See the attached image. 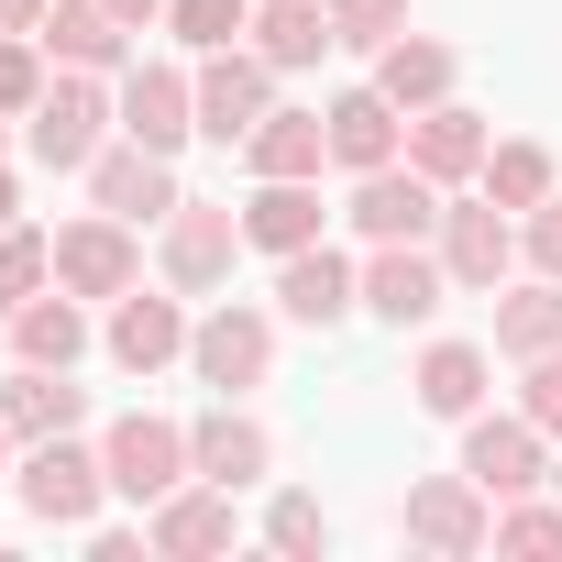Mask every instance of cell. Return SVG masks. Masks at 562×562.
<instances>
[{
  "label": "cell",
  "instance_id": "83f0119b",
  "mask_svg": "<svg viewBox=\"0 0 562 562\" xmlns=\"http://www.w3.org/2000/svg\"><path fill=\"white\" fill-rule=\"evenodd\" d=\"M496 353L507 364L562 353V276H507V288H496Z\"/></svg>",
  "mask_w": 562,
  "mask_h": 562
},
{
  "label": "cell",
  "instance_id": "ba28073f",
  "mask_svg": "<svg viewBox=\"0 0 562 562\" xmlns=\"http://www.w3.org/2000/svg\"><path fill=\"white\" fill-rule=\"evenodd\" d=\"M441 199H452V188L397 155V166H364V177H353L342 221H353V243H430V232H441Z\"/></svg>",
  "mask_w": 562,
  "mask_h": 562
},
{
  "label": "cell",
  "instance_id": "6da1fadb",
  "mask_svg": "<svg viewBox=\"0 0 562 562\" xmlns=\"http://www.w3.org/2000/svg\"><path fill=\"white\" fill-rule=\"evenodd\" d=\"M122 133V100L100 89V67H56L45 78V100L23 111V155L45 166V177H89V155Z\"/></svg>",
  "mask_w": 562,
  "mask_h": 562
},
{
  "label": "cell",
  "instance_id": "ac0fdd59",
  "mask_svg": "<svg viewBox=\"0 0 562 562\" xmlns=\"http://www.w3.org/2000/svg\"><path fill=\"white\" fill-rule=\"evenodd\" d=\"M485 144H496V122H485V111H463V100L408 111V166H419V177H441V188H474V177H485Z\"/></svg>",
  "mask_w": 562,
  "mask_h": 562
},
{
  "label": "cell",
  "instance_id": "f1b7e54d",
  "mask_svg": "<svg viewBox=\"0 0 562 562\" xmlns=\"http://www.w3.org/2000/svg\"><path fill=\"white\" fill-rule=\"evenodd\" d=\"M452 78H463V56H452L441 34H397V45H375V89H386L397 111H430V100H452Z\"/></svg>",
  "mask_w": 562,
  "mask_h": 562
},
{
  "label": "cell",
  "instance_id": "603a6c76",
  "mask_svg": "<svg viewBox=\"0 0 562 562\" xmlns=\"http://www.w3.org/2000/svg\"><path fill=\"white\" fill-rule=\"evenodd\" d=\"M243 166H254V177H321V166H331V111L276 100V111L243 133Z\"/></svg>",
  "mask_w": 562,
  "mask_h": 562
},
{
  "label": "cell",
  "instance_id": "ab89813d",
  "mask_svg": "<svg viewBox=\"0 0 562 562\" xmlns=\"http://www.w3.org/2000/svg\"><path fill=\"white\" fill-rule=\"evenodd\" d=\"M0 34H45V0H0Z\"/></svg>",
  "mask_w": 562,
  "mask_h": 562
},
{
  "label": "cell",
  "instance_id": "277c9868",
  "mask_svg": "<svg viewBox=\"0 0 562 562\" xmlns=\"http://www.w3.org/2000/svg\"><path fill=\"white\" fill-rule=\"evenodd\" d=\"M265 364H276V310H254V299H210L199 331H188V375H199L210 397H254Z\"/></svg>",
  "mask_w": 562,
  "mask_h": 562
},
{
  "label": "cell",
  "instance_id": "e575fe53",
  "mask_svg": "<svg viewBox=\"0 0 562 562\" xmlns=\"http://www.w3.org/2000/svg\"><path fill=\"white\" fill-rule=\"evenodd\" d=\"M45 78H56V56H45V34H0V111H34L45 100Z\"/></svg>",
  "mask_w": 562,
  "mask_h": 562
},
{
  "label": "cell",
  "instance_id": "5b68a950",
  "mask_svg": "<svg viewBox=\"0 0 562 562\" xmlns=\"http://www.w3.org/2000/svg\"><path fill=\"white\" fill-rule=\"evenodd\" d=\"M397 529H408V551H430V562H474V551H496V496L452 463V474H419V485H408Z\"/></svg>",
  "mask_w": 562,
  "mask_h": 562
},
{
  "label": "cell",
  "instance_id": "5bb4252c",
  "mask_svg": "<svg viewBox=\"0 0 562 562\" xmlns=\"http://www.w3.org/2000/svg\"><path fill=\"white\" fill-rule=\"evenodd\" d=\"M188 299L177 288H122L111 299V321H100V342H111V364L122 375H166V364H188Z\"/></svg>",
  "mask_w": 562,
  "mask_h": 562
},
{
  "label": "cell",
  "instance_id": "3957f363",
  "mask_svg": "<svg viewBox=\"0 0 562 562\" xmlns=\"http://www.w3.org/2000/svg\"><path fill=\"white\" fill-rule=\"evenodd\" d=\"M12 485H23V507H34L45 529H89V518L111 507V463H100V441H89V430H56V441H23Z\"/></svg>",
  "mask_w": 562,
  "mask_h": 562
},
{
  "label": "cell",
  "instance_id": "e0dca14e",
  "mask_svg": "<svg viewBox=\"0 0 562 562\" xmlns=\"http://www.w3.org/2000/svg\"><path fill=\"white\" fill-rule=\"evenodd\" d=\"M188 452H199V474H210V485H232V496L276 474V441H265V419H254L243 397H210V408L188 419Z\"/></svg>",
  "mask_w": 562,
  "mask_h": 562
},
{
  "label": "cell",
  "instance_id": "836d02e7",
  "mask_svg": "<svg viewBox=\"0 0 562 562\" xmlns=\"http://www.w3.org/2000/svg\"><path fill=\"white\" fill-rule=\"evenodd\" d=\"M166 34H177L188 56H221V45L254 34V0H166Z\"/></svg>",
  "mask_w": 562,
  "mask_h": 562
},
{
  "label": "cell",
  "instance_id": "9c48e42d",
  "mask_svg": "<svg viewBox=\"0 0 562 562\" xmlns=\"http://www.w3.org/2000/svg\"><path fill=\"white\" fill-rule=\"evenodd\" d=\"M441 299H452L441 243H364V310H375L386 331H430Z\"/></svg>",
  "mask_w": 562,
  "mask_h": 562
},
{
  "label": "cell",
  "instance_id": "d6a6232c",
  "mask_svg": "<svg viewBox=\"0 0 562 562\" xmlns=\"http://www.w3.org/2000/svg\"><path fill=\"white\" fill-rule=\"evenodd\" d=\"M265 551L321 562V551H331V507H321V496H299V485H276V496H265Z\"/></svg>",
  "mask_w": 562,
  "mask_h": 562
},
{
  "label": "cell",
  "instance_id": "7c38bea8",
  "mask_svg": "<svg viewBox=\"0 0 562 562\" xmlns=\"http://www.w3.org/2000/svg\"><path fill=\"white\" fill-rule=\"evenodd\" d=\"M56 288H67V299H122V288H144V243H133V221H111V210L56 221Z\"/></svg>",
  "mask_w": 562,
  "mask_h": 562
},
{
  "label": "cell",
  "instance_id": "d6986e66",
  "mask_svg": "<svg viewBox=\"0 0 562 562\" xmlns=\"http://www.w3.org/2000/svg\"><path fill=\"white\" fill-rule=\"evenodd\" d=\"M144 540H155L166 562H210V551H232V485L188 474L177 496H155V507H144Z\"/></svg>",
  "mask_w": 562,
  "mask_h": 562
},
{
  "label": "cell",
  "instance_id": "30bf717a",
  "mask_svg": "<svg viewBox=\"0 0 562 562\" xmlns=\"http://www.w3.org/2000/svg\"><path fill=\"white\" fill-rule=\"evenodd\" d=\"M364 310V265L321 232V243H299V254H276V321H299V331H331V321H353Z\"/></svg>",
  "mask_w": 562,
  "mask_h": 562
},
{
  "label": "cell",
  "instance_id": "f546056e",
  "mask_svg": "<svg viewBox=\"0 0 562 562\" xmlns=\"http://www.w3.org/2000/svg\"><path fill=\"white\" fill-rule=\"evenodd\" d=\"M496 210H540L551 188H562V166H551V144H529V133H507V144H485V177H474Z\"/></svg>",
  "mask_w": 562,
  "mask_h": 562
},
{
  "label": "cell",
  "instance_id": "7a4b0ae2",
  "mask_svg": "<svg viewBox=\"0 0 562 562\" xmlns=\"http://www.w3.org/2000/svg\"><path fill=\"white\" fill-rule=\"evenodd\" d=\"M243 254H254V243H243V210H232V199H177V210L155 221V276H166L177 299H221Z\"/></svg>",
  "mask_w": 562,
  "mask_h": 562
},
{
  "label": "cell",
  "instance_id": "8fae6325",
  "mask_svg": "<svg viewBox=\"0 0 562 562\" xmlns=\"http://www.w3.org/2000/svg\"><path fill=\"white\" fill-rule=\"evenodd\" d=\"M463 474L485 496H529V485H551V430L529 408H474L463 419Z\"/></svg>",
  "mask_w": 562,
  "mask_h": 562
},
{
  "label": "cell",
  "instance_id": "ee69618b",
  "mask_svg": "<svg viewBox=\"0 0 562 562\" xmlns=\"http://www.w3.org/2000/svg\"><path fill=\"white\" fill-rule=\"evenodd\" d=\"M0 144H12V111H0Z\"/></svg>",
  "mask_w": 562,
  "mask_h": 562
},
{
  "label": "cell",
  "instance_id": "f6af8a7d",
  "mask_svg": "<svg viewBox=\"0 0 562 562\" xmlns=\"http://www.w3.org/2000/svg\"><path fill=\"white\" fill-rule=\"evenodd\" d=\"M551 496H562V463H551Z\"/></svg>",
  "mask_w": 562,
  "mask_h": 562
},
{
  "label": "cell",
  "instance_id": "60d3db41",
  "mask_svg": "<svg viewBox=\"0 0 562 562\" xmlns=\"http://www.w3.org/2000/svg\"><path fill=\"white\" fill-rule=\"evenodd\" d=\"M111 12H122V23L144 34V23H166V0H111Z\"/></svg>",
  "mask_w": 562,
  "mask_h": 562
},
{
  "label": "cell",
  "instance_id": "4316f807",
  "mask_svg": "<svg viewBox=\"0 0 562 562\" xmlns=\"http://www.w3.org/2000/svg\"><path fill=\"white\" fill-rule=\"evenodd\" d=\"M89 342H100V331H89V299H67V288H45V299L12 310V364H67V375H78Z\"/></svg>",
  "mask_w": 562,
  "mask_h": 562
},
{
  "label": "cell",
  "instance_id": "b9f144b4",
  "mask_svg": "<svg viewBox=\"0 0 562 562\" xmlns=\"http://www.w3.org/2000/svg\"><path fill=\"white\" fill-rule=\"evenodd\" d=\"M23 221V188H12V166H0V232H12Z\"/></svg>",
  "mask_w": 562,
  "mask_h": 562
},
{
  "label": "cell",
  "instance_id": "9a60e30c",
  "mask_svg": "<svg viewBox=\"0 0 562 562\" xmlns=\"http://www.w3.org/2000/svg\"><path fill=\"white\" fill-rule=\"evenodd\" d=\"M276 111V67L254 56V45H221V56H199V133L232 155L254 122Z\"/></svg>",
  "mask_w": 562,
  "mask_h": 562
},
{
  "label": "cell",
  "instance_id": "7402d4cb",
  "mask_svg": "<svg viewBox=\"0 0 562 562\" xmlns=\"http://www.w3.org/2000/svg\"><path fill=\"white\" fill-rule=\"evenodd\" d=\"M0 419H12V441L89 430V386H67V364H12L0 375Z\"/></svg>",
  "mask_w": 562,
  "mask_h": 562
},
{
  "label": "cell",
  "instance_id": "74e56055",
  "mask_svg": "<svg viewBox=\"0 0 562 562\" xmlns=\"http://www.w3.org/2000/svg\"><path fill=\"white\" fill-rule=\"evenodd\" d=\"M518 254H529V276H562V188L540 210H518Z\"/></svg>",
  "mask_w": 562,
  "mask_h": 562
},
{
  "label": "cell",
  "instance_id": "7bdbcfd3",
  "mask_svg": "<svg viewBox=\"0 0 562 562\" xmlns=\"http://www.w3.org/2000/svg\"><path fill=\"white\" fill-rule=\"evenodd\" d=\"M12 463H23V441H12V419H0V474H12Z\"/></svg>",
  "mask_w": 562,
  "mask_h": 562
},
{
  "label": "cell",
  "instance_id": "cb8c5ba5",
  "mask_svg": "<svg viewBox=\"0 0 562 562\" xmlns=\"http://www.w3.org/2000/svg\"><path fill=\"white\" fill-rule=\"evenodd\" d=\"M45 56L56 67H133V23L111 12V0H45Z\"/></svg>",
  "mask_w": 562,
  "mask_h": 562
},
{
  "label": "cell",
  "instance_id": "ffe728a7",
  "mask_svg": "<svg viewBox=\"0 0 562 562\" xmlns=\"http://www.w3.org/2000/svg\"><path fill=\"white\" fill-rule=\"evenodd\" d=\"M397 155H408V111H397L375 78H364V89H342V100H331V166H342V177H364V166H397Z\"/></svg>",
  "mask_w": 562,
  "mask_h": 562
},
{
  "label": "cell",
  "instance_id": "484cf974",
  "mask_svg": "<svg viewBox=\"0 0 562 562\" xmlns=\"http://www.w3.org/2000/svg\"><path fill=\"white\" fill-rule=\"evenodd\" d=\"M408 386H419V408H430V419H474V408H485V386H496V353H485V342H419Z\"/></svg>",
  "mask_w": 562,
  "mask_h": 562
},
{
  "label": "cell",
  "instance_id": "44dd1931",
  "mask_svg": "<svg viewBox=\"0 0 562 562\" xmlns=\"http://www.w3.org/2000/svg\"><path fill=\"white\" fill-rule=\"evenodd\" d=\"M321 232H331L321 177H254V199H243V243H254V254H299V243H321Z\"/></svg>",
  "mask_w": 562,
  "mask_h": 562
},
{
  "label": "cell",
  "instance_id": "52a82bcc",
  "mask_svg": "<svg viewBox=\"0 0 562 562\" xmlns=\"http://www.w3.org/2000/svg\"><path fill=\"white\" fill-rule=\"evenodd\" d=\"M100 463H111V496H122V507H155V496H177V485L199 474L188 419H155V408L111 419V430H100Z\"/></svg>",
  "mask_w": 562,
  "mask_h": 562
},
{
  "label": "cell",
  "instance_id": "8d00e7d4",
  "mask_svg": "<svg viewBox=\"0 0 562 562\" xmlns=\"http://www.w3.org/2000/svg\"><path fill=\"white\" fill-rule=\"evenodd\" d=\"M518 408L562 441V353H529V364H518Z\"/></svg>",
  "mask_w": 562,
  "mask_h": 562
},
{
  "label": "cell",
  "instance_id": "4dcf8cb0",
  "mask_svg": "<svg viewBox=\"0 0 562 562\" xmlns=\"http://www.w3.org/2000/svg\"><path fill=\"white\" fill-rule=\"evenodd\" d=\"M45 288H56V232L12 221V232H0V321H12L23 299H45Z\"/></svg>",
  "mask_w": 562,
  "mask_h": 562
},
{
  "label": "cell",
  "instance_id": "8992f818",
  "mask_svg": "<svg viewBox=\"0 0 562 562\" xmlns=\"http://www.w3.org/2000/svg\"><path fill=\"white\" fill-rule=\"evenodd\" d=\"M430 243H441V265H452V299H496L507 276L529 265V254H518V210H496L485 188H474V199H441V232H430Z\"/></svg>",
  "mask_w": 562,
  "mask_h": 562
},
{
  "label": "cell",
  "instance_id": "1f68e13d",
  "mask_svg": "<svg viewBox=\"0 0 562 562\" xmlns=\"http://www.w3.org/2000/svg\"><path fill=\"white\" fill-rule=\"evenodd\" d=\"M496 551H518V562H562V496H496Z\"/></svg>",
  "mask_w": 562,
  "mask_h": 562
},
{
  "label": "cell",
  "instance_id": "d590c367",
  "mask_svg": "<svg viewBox=\"0 0 562 562\" xmlns=\"http://www.w3.org/2000/svg\"><path fill=\"white\" fill-rule=\"evenodd\" d=\"M331 34H342L353 56H375V45L408 34V0H331Z\"/></svg>",
  "mask_w": 562,
  "mask_h": 562
},
{
  "label": "cell",
  "instance_id": "4fadbf2b",
  "mask_svg": "<svg viewBox=\"0 0 562 562\" xmlns=\"http://www.w3.org/2000/svg\"><path fill=\"white\" fill-rule=\"evenodd\" d=\"M188 188H177V155H155V144H133V133H111L100 155H89V210H111V221H166Z\"/></svg>",
  "mask_w": 562,
  "mask_h": 562
},
{
  "label": "cell",
  "instance_id": "2e32d148",
  "mask_svg": "<svg viewBox=\"0 0 562 562\" xmlns=\"http://www.w3.org/2000/svg\"><path fill=\"white\" fill-rule=\"evenodd\" d=\"M122 133L133 144H155V155H177L188 133H199V67H166V56H144V67H122Z\"/></svg>",
  "mask_w": 562,
  "mask_h": 562
},
{
  "label": "cell",
  "instance_id": "f35d334b",
  "mask_svg": "<svg viewBox=\"0 0 562 562\" xmlns=\"http://www.w3.org/2000/svg\"><path fill=\"white\" fill-rule=\"evenodd\" d=\"M78 540H89V562H144V551H155V540H144V529H111V518H89V529H78Z\"/></svg>",
  "mask_w": 562,
  "mask_h": 562
},
{
  "label": "cell",
  "instance_id": "d4e9b609",
  "mask_svg": "<svg viewBox=\"0 0 562 562\" xmlns=\"http://www.w3.org/2000/svg\"><path fill=\"white\" fill-rule=\"evenodd\" d=\"M276 78H299V67H321L342 34H331V0H254V34H243Z\"/></svg>",
  "mask_w": 562,
  "mask_h": 562
}]
</instances>
